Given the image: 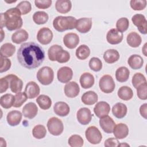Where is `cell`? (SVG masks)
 <instances>
[{"label":"cell","instance_id":"obj_36","mask_svg":"<svg viewBox=\"0 0 147 147\" xmlns=\"http://www.w3.org/2000/svg\"><path fill=\"white\" fill-rule=\"evenodd\" d=\"M75 55L76 57L79 60H85L90 55V49L86 44L80 45L76 50Z\"/></svg>","mask_w":147,"mask_h":147},{"label":"cell","instance_id":"obj_21","mask_svg":"<svg viewBox=\"0 0 147 147\" xmlns=\"http://www.w3.org/2000/svg\"><path fill=\"white\" fill-rule=\"evenodd\" d=\"M38 113V107L33 102H29L26 103L22 109V114L25 118L33 119Z\"/></svg>","mask_w":147,"mask_h":147},{"label":"cell","instance_id":"obj_24","mask_svg":"<svg viewBox=\"0 0 147 147\" xmlns=\"http://www.w3.org/2000/svg\"><path fill=\"white\" fill-rule=\"evenodd\" d=\"M55 113L60 117H65L69 113L70 108L68 105L64 102H57L53 106Z\"/></svg>","mask_w":147,"mask_h":147},{"label":"cell","instance_id":"obj_7","mask_svg":"<svg viewBox=\"0 0 147 147\" xmlns=\"http://www.w3.org/2000/svg\"><path fill=\"white\" fill-rule=\"evenodd\" d=\"M87 140L94 145L98 144L102 140V135L100 130L95 126H89L85 131Z\"/></svg>","mask_w":147,"mask_h":147},{"label":"cell","instance_id":"obj_42","mask_svg":"<svg viewBox=\"0 0 147 147\" xmlns=\"http://www.w3.org/2000/svg\"><path fill=\"white\" fill-rule=\"evenodd\" d=\"M131 83L133 87L135 88H137L142 84L146 83V79L142 74L141 72H137L133 76Z\"/></svg>","mask_w":147,"mask_h":147},{"label":"cell","instance_id":"obj_28","mask_svg":"<svg viewBox=\"0 0 147 147\" xmlns=\"http://www.w3.org/2000/svg\"><path fill=\"white\" fill-rule=\"evenodd\" d=\"M28 38V33L25 29H22L17 30L11 36L12 41L16 44H20L26 41Z\"/></svg>","mask_w":147,"mask_h":147},{"label":"cell","instance_id":"obj_6","mask_svg":"<svg viewBox=\"0 0 147 147\" xmlns=\"http://www.w3.org/2000/svg\"><path fill=\"white\" fill-rule=\"evenodd\" d=\"M100 90L104 93L109 94L113 92L115 87V83L113 77L110 75H104L99 82Z\"/></svg>","mask_w":147,"mask_h":147},{"label":"cell","instance_id":"obj_47","mask_svg":"<svg viewBox=\"0 0 147 147\" xmlns=\"http://www.w3.org/2000/svg\"><path fill=\"white\" fill-rule=\"evenodd\" d=\"M146 0H131L130 1V5L132 9L136 11H140L144 10L146 6Z\"/></svg>","mask_w":147,"mask_h":147},{"label":"cell","instance_id":"obj_39","mask_svg":"<svg viewBox=\"0 0 147 147\" xmlns=\"http://www.w3.org/2000/svg\"><path fill=\"white\" fill-rule=\"evenodd\" d=\"M47 130L42 125H36L32 130V135L36 139H42L45 137Z\"/></svg>","mask_w":147,"mask_h":147},{"label":"cell","instance_id":"obj_13","mask_svg":"<svg viewBox=\"0 0 147 147\" xmlns=\"http://www.w3.org/2000/svg\"><path fill=\"white\" fill-rule=\"evenodd\" d=\"M92 22L91 18H80L76 21V29L81 33L88 32L92 27Z\"/></svg>","mask_w":147,"mask_h":147},{"label":"cell","instance_id":"obj_19","mask_svg":"<svg viewBox=\"0 0 147 147\" xmlns=\"http://www.w3.org/2000/svg\"><path fill=\"white\" fill-rule=\"evenodd\" d=\"M40 92L39 86L33 81H30L26 84L24 91L28 99L35 98L39 95Z\"/></svg>","mask_w":147,"mask_h":147},{"label":"cell","instance_id":"obj_26","mask_svg":"<svg viewBox=\"0 0 147 147\" xmlns=\"http://www.w3.org/2000/svg\"><path fill=\"white\" fill-rule=\"evenodd\" d=\"M72 8V3L69 0H57L55 3V9L60 13H68Z\"/></svg>","mask_w":147,"mask_h":147},{"label":"cell","instance_id":"obj_10","mask_svg":"<svg viewBox=\"0 0 147 147\" xmlns=\"http://www.w3.org/2000/svg\"><path fill=\"white\" fill-rule=\"evenodd\" d=\"M6 76L9 81V87L11 92L16 94L21 92L24 84L22 80L17 75L14 74H9Z\"/></svg>","mask_w":147,"mask_h":147},{"label":"cell","instance_id":"obj_54","mask_svg":"<svg viewBox=\"0 0 147 147\" xmlns=\"http://www.w3.org/2000/svg\"><path fill=\"white\" fill-rule=\"evenodd\" d=\"M140 113L144 118H147V103H144L140 106Z\"/></svg>","mask_w":147,"mask_h":147},{"label":"cell","instance_id":"obj_40","mask_svg":"<svg viewBox=\"0 0 147 147\" xmlns=\"http://www.w3.org/2000/svg\"><path fill=\"white\" fill-rule=\"evenodd\" d=\"M68 143L71 147H81L84 144V140L80 136L73 134L68 138Z\"/></svg>","mask_w":147,"mask_h":147},{"label":"cell","instance_id":"obj_55","mask_svg":"<svg viewBox=\"0 0 147 147\" xmlns=\"http://www.w3.org/2000/svg\"><path fill=\"white\" fill-rule=\"evenodd\" d=\"M146 43H145L143 47V48H142V52L143 53V54L145 56H147V54H146Z\"/></svg>","mask_w":147,"mask_h":147},{"label":"cell","instance_id":"obj_53","mask_svg":"<svg viewBox=\"0 0 147 147\" xmlns=\"http://www.w3.org/2000/svg\"><path fill=\"white\" fill-rule=\"evenodd\" d=\"M119 144L120 143L117 138H116L115 137V138L111 137L105 140L104 145L105 146H106V147H111V146L115 147V146H119Z\"/></svg>","mask_w":147,"mask_h":147},{"label":"cell","instance_id":"obj_22","mask_svg":"<svg viewBox=\"0 0 147 147\" xmlns=\"http://www.w3.org/2000/svg\"><path fill=\"white\" fill-rule=\"evenodd\" d=\"M79 82L81 87L83 88H90L94 84V76L90 72H84L81 75L79 79Z\"/></svg>","mask_w":147,"mask_h":147},{"label":"cell","instance_id":"obj_32","mask_svg":"<svg viewBox=\"0 0 147 147\" xmlns=\"http://www.w3.org/2000/svg\"><path fill=\"white\" fill-rule=\"evenodd\" d=\"M130 76L129 69L124 66L120 67L115 71V78L120 83L126 82Z\"/></svg>","mask_w":147,"mask_h":147},{"label":"cell","instance_id":"obj_16","mask_svg":"<svg viewBox=\"0 0 147 147\" xmlns=\"http://www.w3.org/2000/svg\"><path fill=\"white\" fill-rule=\"evenodd\" d=\"M110 111V106L107 102L105 101L98 102L94 108V112L95 114L99 118L107 115Z\"/></svg>","mask_w":147,"mask_h":147},{"label":"cell","instance_id":"obj_4","mask_svg":"<svg viewBox=\"0 0 147 147\" xmlns=\"http://www.w3.org/2000/svg\"><path fill=\"white\" fill-rule=\"evenodd\" d=\"M36 76L38 81L41 84L47 86L52 83L54 78V72L51 67L44 66L38 69Z\"/></svg>","mask_w":147,"mask_h":147},{"label":"cell","instance_id":"obj_25","mask_svg":"<svg viewBox=\"0 0 147 147\" xmlns=\"http://www.w3.org/2000/svg\"><path fill=\"white\" fill-rule=\"evenodd\" d=\"M127 112V108L126 105L118 102L115 104L112 108L113 114L117 118L121 119L125 117Z\"/></svg>","mask_w":147,"mask_h":147},{"label":"cell","instance_id":"obj_12","mask_svg":"<svg viewBox=\"0 0 147 147\" xmlns=\"http://www.w3.org/2000/svg\"><path fill=\"white\" fill-rule=\"evenodd\" d=\"M78 121L83 125H88L91 121L92 114L91 110L87 107H82L76 113Z\"/></svg>","mask_w":147,"mask_h":147},{"label":"cell","instance_id":"obj_5","mask_svg":"<svg viewBox=\"0 0 147 147\" xmlns=\"http://www.w3.org/2000/svg\"><path fill=\"white\" fill-rule=\"evenodd\" d=\"M47 126L49 132L53 136H60L64 130L63 122L59 118L53 117L49 118L47 122Z\"/></svg>","mask_w":147,"mask_h":147},{"label":"cell","instance_id":"obj_56","mask_svg":"<svg viewBox=\"0 0 147 147\" xmlns=\"http://www.w3.org/2000/svg\"><path fill=\"white\" fill-rule=\"evenodd\" d=\"M1 42H2L3 37H5V34L3 33V29H1Z\"/></svg>","mask_w":147,"mask_h":147},{"label":"cell","instance_id":"obj_23","mask_svg":"<svg viewBox=\"0 0 147 147\" xmlns=\"http://www.w3.org/2000/svg\"><path fill=\"white\" fill-rule=\"evenodd\" d=\"M22 117V114L18 110H13L7 114L6 120L8 124L11 126H15L20 124Z\"/></svg>","mask_w":147,"mask_h":147},{"label":"cell","instance_id":"obj_49","mask_svg":"<svg viewBox=\"0 0 147 147\" xmlns=\"http://www.w3.org/2000/svg\"><path fill=\"white\" fill-rule=\"evenodd\" d=\"M138 98L141 100L147 99V83H145L138 86L137 88Z\"/></svg>","mask_w":147,"mask_h":147},{"label":"cell","instance_id":"obj_38","mask_svg":"<svg viewBox=\"0 0 147 147\" xmlns=\"http://www.w3.org/2000/svg\"><path fill=\"white\" fill-rule=\"evenodd\" d=\"M49 19L48 14L44 11H36L33 15V20L37 25H42L47 22Z\"/></svg>","mask_w":147,"mask_h":147},{"label":"cell","instance_id":"obj_15","mask_svg":"<svg viewBox=\"0 0 147 147\" xmlns=\"http://www.w3.org/2000/svg\"><path fill=\"white\" fill-rule=\"evenodd\" d=\"M63 43L64 45L70 49H74L79 43V37L75 33H68L63 37Z\"/></svg>","mask_w":147,"mask_h":147},{"label":"cell","instance_id":"obj_48","mask_svg":"<svg viewBox=\"0 0 147 147\" xmlns=\"http://www.w3.org/2000/svg\"><path fill=\"white\" fill-rule=\"evenodd\" d=\"M61 49H63L62 47L57 44L53 45L51 47H49L48 51V56L49 59L51 61H55L56 53Z\"/></svg>","mask_w":147,"mask_h":147},{"label":"cell","instance_id":"obj_8","mask_svg":"<svg viewBox=\"0 0 147 147\" xmlns=\"http://www.w3.org/2000/svg\"><path fill=\"white\" fill-rule=\"evenodd\" d=\"M53 36V33L49 28L43 27L38 31L37 34V39L41 44L47 45L52 41Z\"/></svg>","mask_w":147,"mask_h":147},{"label":"cell","instance_id":"obj_37","mask_svg":"<svg viewBox=\"0 0 147 147\" xmlns=\"http://www.w3.org/2000/svg\"><path fill=\"white\" fill-rule=\"evenodd\" d=\"M14 96L11 94H6L0 98L1 106L6 109L11 108L14 104Z\"/></svg>","mask_w":147,"mask_h":147},{"label":"cell","instance_id":"obj_44","mask_svg":"<svg viewBox=\"0 0 147 147\" xmlns=\"http://www.w3.org/2000/svg\"><path fill=\"white\" fill-rule=\"evenodd\" d=\"M90 69L95 72L100 71L102 68V61L96 57H93L90 59L88 63Z\"/></svg>","mask_w":147,"mask_h":147},{"label":"cell","instance_id":"obj_11","mask_svg":"<svg viewBox=\"0 0 147 147\" xmlns=\"http://www.w3.org/2000/svg\"><path fill=\"white\" fill-rule=\"evenodd\" d=\"M72 69L67 66L62 67L58 69L57 72V78L58 80L62 83H68L72 78Z\"/></svg>","mask_w":147,"mask_h":147},{"label":"cell","instance_id":"obj_51","mask_svg":"<svg viewBox=\"0 0 147 147\" xmlns=\"http://www.w3.org/2000/svg\"><path fill=\"white\" fill-rule=\"evenodd\" d=\"M36 7L41 9H46L49 8L52 5L51 0H36L34 1Z\"/></svg>","mask_w":147,"mask_h":147},{"label":"cell","instance_id":"obj_46","mask_svg":"<svg viewBox=\"0 0 147 147\" xmlns=\"http://www.w3.org/2000/svg\"><path fill=\"white\" fill-rule=\"evenodd\" d=\"M21 13L22 15L28 14L32 10L31 3L28 1H23L20 2L16 6Z\"/></svg>","mask_w":147,"mask_h":147},{"label":"cell","instance_id":"obj_27","mask_svg":"<svg viewBox=\"0 0 147 147\" xmlns=\"http://www.w3.org/2000/svg\"><path fill=\"white\" fill-rule=\"evenodd\" d=\"M119 53L114 49H109L106 51L103 54V59L108 64H113L117 61L119 59Z\"/></svg>","mask_w":147,"mask_h":147},{"label":"cell","instance_id":"obj_1","mask_svg":"<svg viewBox=\"0 0 147 147\" xmlns=\"http://www.w3.org/2000/svg\"><path fill=\"white\" fill-rule=\"evenodd\" d=\"M17 57L19 63L24 68L33 69L38 67L45 59L42 48L34 42L22 44L19 48Z\"/></svg>","mask_w":147,"mask_h":147},{"label":"cell","instance_id":"obj_17","mask_svg":"<svg viewBox=\"0 0 147 147\" xmlns=\"http://www.w3.org/2000/svg\"><path fill=\"white\" fill-rule=\"evenodd\" d=\"M64 92L66 96L70 98H74L79 95L80 87L76 82H69L65 85L64 87Z\"/></svg>","mask_w":147,"mask_h":147},{"label":"cell","instance_id":"obj_45","mask_svg":"<svg viewBox=\"0 0 147 147\" xmlns=\"http://www.w3.org/2000/svg\"><path fill=\"white\" fill-rule=\"evenodd\" d=\"M28 97L25 92H20L17 93L14 96V102L13 107L18 108L20 107L27 100Z\"/></svg>","mask_w":147,"mask_h":147},{"label":"cell","instance_id":"obj_34","mask_svg":"<svg viewBox=\"0 0 147 147\" xmlns=\"http://www.w3.org/2000/svg\"><path fill=\"white\" fill-rule=\"evenodd\" d=\"M117 94L121 99L126 101L130 100L133 96L132 89L127 86L121 87L118 90Z\"/></svg>","mask_w":147,"mask_h":147},{"label":"cell","instance_id":"obj_50","mask_svg":"<svg viewBox=\"0 0 147 147\" xmlns=\"http://www.w3.org/2000/svg\"><path fill=\"white\" fill-rule=\"evenodd\" d=\"M0 63H1V67H0L1 73L8 71L11 67V61L10 59L6 57H3L1 56Z\"/></svg>","mask_w":147,"mask_h":147},{"label":"cell","instance_id":"obj_20","mask_svg":"<svg viewBox=\"0 0 147 147\" xmlns=\"http://www.w3.org/2000/svg\"><path fill=\"white\" fill-rule=\"evenodd\" d=\"M113 132L116 138L122 140L128 136L129 128L126 124L123 123H119L115 125Z\"/></svg>","mask_w":147,"mask_h":147},{"label":"cell","instance_id":"obj_3","mask_svg":"<svg viewBox=\"0 0 147 147\" xmlns=\"http://www.w3.org/2000/svg\"><path fill=\"white\" fill-rule=\"evenodd\" d=\"M77 20L72 16H59L54 18L53 26L54 29L59 32H63L67 30H71L76 27Z\"/></svg>","mask_w":147,"mask_h":147},{"label":"cell","instance_id":"obj_18","mask_svg":"<svg viewBox=\"0 0 147 147\" xmlns=\"http://www.w3.org/2000/svg\"><path fill=\"white\" fill-rule=\"evenodd\" d=\"M99 125L105 133L110 134L113 133L115 123L113 118L107 115L100 118Z\"/></svg>","mask_w":147,"mask_h":147},{"label":"cell","instance_id":"obj_29","mask_svg":"<svg viewBox=\"0 0 147 147\" xmlns=\"http://www.w3.org/2000/svg\"><path fill=\"white\" fill-rule=\"evenodd\" d=\"M98 100V95L93 91H88L84 92L81 97L82 102L86 105H92L96 103Z\"/></svg>","mask_w":147,"mask_h":147},{"label":"cell","instance_id":"obj_14","mask_svg":"<svg viewBox=\"0 0 147 147\" xmlns=\"http://www.w3.org/2000/svg\"><path fill=\"white\" fill-rule=\"evenodd\" d=\"M123 38V33L118 31L115 28L110 29L106 34L107 41L111 45H116L121 43Z\"/></svg>","mask_w":147,"mask_h":147},{"label":"cell","instance_id":"obj_43","mask_svg":"<svg viewBox=\"0 0 147 147\" xmlns=\"http://www.w3.org/2000/svg\"><path fill=\"white\" fill-rule=\"evenodd\" d=\"M129 26V21L126 17H122L118 19L116 22L117 30L123 33L127 30Z\"/></svg>","mask_w":147,"mask_h":147},{"label":"cell","instance_id":"obj_31","mask_svg":"<svg viewBox=\"0 0 147 147\" xmlns=\"http://www.w3.org/2000/svg\"><path fill=\"white\" fill-rule=\"evenodd\" d=\"M126 41L130 47L132 48H137L141 45L142 38L140 35L137 32H131L127 34Z\"/></svg>","mask_w":147,"mask_h":147},{"label":"cell","instance_id":"obj_35","mask_svg":"<svg viewBox=\"0 0 147 147\" xmlns=\"http://www.w3.org/2000/svg\"><path fill=\"white\" fill-rule=\"evenodd\" d=\"M36 101L39 107L42 110H48L51 107L52 105L51 99L48 95L44 94L39 95L37 98Z\"/></svg>","mask_w":147,"mask_h":147},{"label":"cell","instance_id":"obj_9","mask_svg":"<svg viewBox=\"0 0 147 147\" xmlns=\"http://www.w3.org/2000/svg\"><path fill=\"white\" fill-rule=\"evenodd\" d=\"M133 24L137 26L138 31L144 34L147 33V21L145 17L141 14H136L131 17Z\"/></svg>","mask_w":147,"mask_h":147},{"label":"cell","instance_id":"obj_33","mask_svg":"<svg viewBox=\"0 0 147 147\" xmlns=\"http://www.w3.org/2000/svg\"><path fill=\"white\" fill-rule=\"evenodd\" d=\"M16 52V47L10 42L3 44L0 48L1 56L3 57H10L13 55Z\"/></svg>","mask_w":147,"mask_h":147},{"label":"cell","instance_id":"obj_52","mask_svg":"<svg viewBox=\"0 0 147 147\" xmlns=\"http://www.w3.org/2000/svg\"><path fill=\"white\" fill-rule=\"evenodd\" d=\"M9 81L6 76L1 78L0 79V93L2 94L5 92L9 87Z\"/></svg>","mask_w":147,"mask_h":147},{"label":"cell","instance_id":"obj_30","mask_svg":"<svg viewBox=\"0 0 147 147\" xmlns=\"http://www.w3.org/2000/svg\"><path fill=\"white\" fill-rule=\"evenodd\" d=\"M127 63L132 69H139L143 66L144 60L140 55L134 54L128 58Z\"/></svg>","mask_w":147,"mask_h":147},{"label":"cell","instance_id":"obj_41","mask_svg":"<svg viewBox=\"0 0 147 147\" xmlns=\"http://www.w3.org/2000/svg\"><path fill=\"white\" fill-rule=\"evenodd\" d=\"M70 59V54L69 53L61 49L59 50L56 55V61L59 63H65L68 62Z\"/></svg>","mask_w":147,"mask_h":147},{"label":"cell","instance_id":"obj_2","mask_svg":"<svg viewBox=\"0 0 147 147\" xmlns=\"http://www.w3.org/2000/svg\"><path fill=\"white\" fill-rule=\"evenodd\" d=\"M21 13L16 7L8 9L1 13V29L6 27L7 30L13 31L20 29L23 24Z\"/></svg>","mask_w":147,"mask_h":147}]
</instances>
